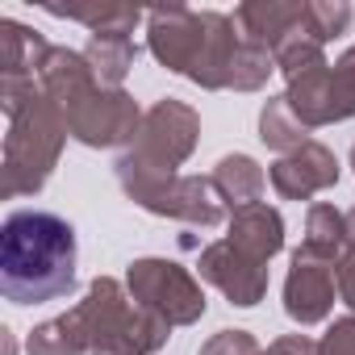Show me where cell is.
Here are the masks:
<instances>
[{
    "instance_id": "obj_1",
    "label": "cell",
    "mask_w": 355,
    "mask_h": 355,
    "mask_svg": "<svg viewBox=\"0 0 355 355\" xmlns=\"http://www.w3.org/2000/svg\"><path fill=\"white\" fill-rule=\"evenodd\" d=\"M76 288V230L59 214L21 209L0 226V293L13 305H42Z\"/></svg>"
},
{
    "instance_id": "obj_2",
    "label": "cell",
    "mask_w": 355,
    "mask_h": 355,
    "mask_svg": "<svg viewBox=\"0 0 355 355\" xmlns=\"http://www.w3.org/2000/svg\"><path fill=\"white\" fill-rule=\"evenodd\" d=\"M0 109L9 117L5 197H30L59 167V155H63V142H67V121H63L59 105L42 92L38 80H30V84L0 80Z\"/></svg>"
},
{
    "instance_id": "obj_3",
    "label": "cell",
    "mask_w": 355,
    "mask_h": 355,
    "mask_svg": "<svg viewBox=\"0 0 355 355\" xmlns=\"http://www.w3.org/2000/svg\"><path fill=\"white\" fill-rule=\"evenodd\" d=\"M76 313L88 334V355H155L171 338V326L159 313L134 305L113 276H96Z\"/></svg>"
},
{
    "instance_id": "obj_4",
    "label": "cell",
    "mask_w": 355,
    "mask_h": 355,
    "mask_svg": "<svg viewBox=\"0 0 355 355\" xmlns=\"http://www.w3.org/2000/svg\"><path fill=\"white\" fill-rule=\"evenodd\" d=\"M201 138V117L193 105L184 101H159L142 113V125L130 142V150L117 159V171L130 175H150V180H167V175H180L175 167H184L189 155L197 150Z\"/></svg>"
},
{
    "instance_id": "obj_5",
    "label": "cell",
    "mask_w": 355,
    "mask_h": 355,
    "mask_svg": "<svg viewBox=\"0 0 355 355\" xmlns=\"http://www.w3.org/2000/svg\"><path fill=\"white\" fill-rule=\"evenodd\" d=\"M117 184L146 214L175 218V222H189L201 230H214V226L230 222V214H234L230 201L222 197V189L214 184V175H167V180H150V175L117 171Z\"/></svg>"
},
{
    "instance_id": "obj_6",
    "label": "cell",
    "mask_w": 355,
    "mask_h": 355,
    "mask_svg": "<svg viewBox=\"0 0 355 355\" xmlns=\"http://www.w3.org/2000/svg\"><path fill=\"white\" fill-rule=\"evenodd\" d=\"M125 293L134 305L159 313L167 326H193L205 318L201 280L171 259H134L125 272Z\"/></svg>"
},
{
    "instance_id": "obj_7",
    "label": "cell",
    "mask_w": 355,
    "mask_h": 355,
    "mask_svg": "<svg viewBox=\"0 0 355 355\" xmlns=\"http://www.w3.org/2000/svg\"><path fill=\"white\" fill-rule=\"evenodd\" d=\"M284 101L301 117L305 130L355 117V46L343 51L338 63H326V67L293 80L288 92H284Z\"/></svg>"
},
{
    "instance_id": "obj_8",
    "label": "cell",
    "mask_w": 355,
    "mask_h": 355,
    "mask_svg": "<svg viewBox=\"0 0 355 355\" xmlns=\"http://www.w3.org/2000/svg\"><path fill=\"white\" fill-rule=\"evenodd\" d=\"M63 121H67V134L76 142H84L92 150H109V146L134 142V134L142 125V113H138V105H134L130 92L96 84L88 96H80L63 113Z\"/></svg>"
},
{
    "instance_id": "obj_9",
    "label": "cell",
    "mask_w": 355,
    "mask_h": 355,
    "mask_svg": "<svg viewBox=\"0 0 355 355\" xmlns=\"http://www.w3.org/2000/svg\"><path fill=\"white\" fill-rule=\"evenodd\" d=\"M146 46L167 71L189 76L197 67L201 46H205V13H197L189 5L150 9L146 13Z\"/></svg>"
},
{
    "instance_id": "obj_10",
    "label": "cell",
    "mask_w": 355,
    "mask_h": 355,
    "mask_svg": "<svg viewBox=\"0 0 355 355\" xmlns=\"http://www.w3.org/2000/svg\"><path fill=\"white\" fill-rule=\"evenodd\" d=\"M197 272H201V280H209L214 288H222L226 301L239 305V309L259 305L263 293H268V263L251 259V255L239 251L230 239L209 243V247L201 251V259H197Z\"/></svg>"
},
{
    "instance_id": "obj_11",
    "label": "cell",
    "mask_w": 355,
    "mask_h": 355,
    "mask_svg": "<svg viewBox=\"0 0 355 355\" xmlns=\"http://www.w3.org/2000/svg\"><path fill=\"white\" fill-rule=\"evenodd\" d=\"M334 293H338L334 263H326V259H318V255H305V251L297 247V251H293L288 280H284V313H288L297 326H318V322L330 318Z\"/></svg>"
},
{
    "instance_id": "obj_12",
    "label": "cell",
    "mask_w": 355,
    "mask_h": 355,
    "mask_svg": "<svg viewBox=\"0 0 355 355\" xmlns=\"http://www.w3.org/2000/svg\"><path fill=\"white\" fill-rule=\"evenodd\" d=\"M268 180L284 201H309V197L338 184V159H334L330 146L305 142V146H297V150H288L272 163Z\"/></svg>"
},
{
    "instance_id": "obj_13",
    "label": "cell",
    "mask_w": 355,
    "mask_h": 355,
    "mask_svg": "<svg viewBox=\"0 0 355 355\" xmlns=\"http://www.w3.org/2000/svg\"><path fill=\"white\" fill-rule=\"evenodd\" d=\"M243 42L263 46V51H280L288 38L305 34V0H247L234 13Z\"/></svg>"
},
{
    "instance_id": "obj_14",
    "label": "cell",
    "mask_w": 355,
    "mask_h": 355,
    "mask_svg": "<svg viewBox=\"0 0 355 355\" xmlns=\"http://www.w3.org/2000/svg\"><path fill=\"white\" fill-rule=\"evenodd\" d=\"M243 46V34H239V21L226 17V13H214L205 9V46L197 55V67L189 71V80L205 92H222L230 84V63Z\"/></svg>"
},
{
    "instance_id": "obj_15",
    "label": "cell",
    "mask_w": 355,
    "mask_h": 355,
    "mask_svg": "<svg viewBox=\"0 0 355 355\" xmlns=\"http://www.w3.org/2000/svg\"><path fill=\"white\" fill-rule=\"evenodd\" d=\"M226 230H230L226 239L239 251H247L251 259H259V263H268L272 255L284 251V218H280V209H272L263 201L234 209L230 222H226Z\"/></svg>"
},
{
    "instance_id": "obj_16",
    "label": "cell",
    "mask_w": 355,
    "mask_h": 355,
    "mask_svg": "<svg viewBox=\"0 0 355 355\" xmlns=\"http://www.w3.org/2000/svg\"><path fill=\"white\" fill-rule=\"evenodd\" d=\"M38 84L42 92L59 105V113H67L80 96H88L101 80L96 71L88 67L84 51H67V46H51V55L42 59V71H38Z\"/></svg>"
},
{
    "instance_id": "obj_17",
    "label": "cell",
    "mask_w": 355,
    "mask_h": 355,
    "mask_svg": "<svg viewBox=\"0 0 355 355\" xmlns=\"http://www.w3.org/2000/svg\"><path fill=\"white\" fill-rule=\"evenodd\" d=\"M51 55L46 38L13 17L0 21V80H13V84H30L42 71V59Z\"/></svg>"
},
{
    "instance_id": "obj_18",
    "label": "cell",
    "mask_w": 355,
    "mask_h": 355,
    "mask_svg": "<svg viewBox=\"0 0 355 355\" xmlns=\"http://www.w3.org/2000/svg\"><path fill=\"white\" fill-rule=\"evenodd\" d=\"M214 184L222 189V197L230 201V209H243V205H255L263 197L268 175H263V167L251 155H226L214 167Z\"/></svg>"
},
{
    "instance_id": "obj_19",
    "label": "cell",
    "mask_w": 355,
    "mask_h": 355,
    "mask_svg": "<svg viewBox=\"0 0 355 355\" xmlns=\"http://www.w3.org/2000/svg\"><path fill=\"white\" fill-rule=\"evenodd\" d=\"M84 59H88V67L96 71V80L105 88H117L134 71L138 46H134V38H121V34H92L88 46H84Z\"/></svg>"
},
{
    "instance_id": "obj_20",
    "label": "cell",
    "mask_w": 355,
    "mask_h": 355,
    "mask_svg": "<svg viewBox=\"0 0 355 355\" xmlns=\"http://www.w3.org/2000/svg\"><path fill=\"white\" fill-rule=\"evenodd\" d=\"M30 355H88V334H84V322L76 309L42 322L30 330V343H26Z\"/></svg>"
},
{
    "instance_id": "obj_21",
    "label": "cell",
    "mask_w": 355,
    "mask_h": 355,
    "mask_svg": "<svg viewBox=\"0 0 355 355\" xmlns=\"http://www.w3.org/2000/svg\"><path fill=\"white\" fill-rule=\"evenodd\" d=\"M46 13L80 21L92 34H121V38H130L134 26L142 21V9H134V5H46Z\"/></svg>"
},
{
    "instance_id": "obj_22",
    "label": "cell",
    "mask_w": 355,
    "mask_h": 355,
    "mask_svg": "<svg viewBox=\"0 0 355 355\" xmlns=\"http://www.w3.org/2000/svg\"><path fill=\"white\" fill-rule=\"evenodd\" d=\"M305 255H318L326 263H338V255L347 251V214H338L334 205H313L305 218Z\"/></svg>"
},
{
    "instance_id": "obj_23",
    "label": "cell",
    "mask_w": 355,
    "mask_h": 355,
    "mask_svg": "<svg viewBox=\"0 0 355 355\" xmlns=\"http://www.w3.org/2000/svg\"><path fill=\"white\" fill-rule=\"evenodd\" d=\"M259 138H263V146L288 155V150H297V146L309 142V130L301 125V117L288 109L284 96H272V101L259 109Z\"/></svg>"
},
{
    "instance_id": "obj_24",
    "label": "cell",
    "mask_w": 355,
    "mask_h": 355,
    "mask_svg": "<svg viewBox=\"0 0 355 355\" xmlns=\"http://www.w3.org/2000/svg\"><path fill=\"white\" fill-rule=\"evenodd\" d=\"M351 5H343V0H305V34L313 42H334L351 30Z\"/></svg>"
},
{
    "instance_id": "obj_25",
    "label": "cell",
    "mask_w": 355,
    "mask_h": 355,
    "mask_svg": "<svg viewBox=\"0 0 355 355\" xmlns=\"http://www.w3.org/2000/svg\"><path fill=\"white\" fill-rule=\"evenodd\" d=\"M272 71H276V55L263 51V46L243 42L239 55H234V63H230V84L226 88H234V92H259Z\"/></svg>"
},
{
    "instance_id": "obj_26",
    "label": "cell",
    "mask_w": 355,
    "mask_h": 355,
    "mask_svg": "<svg viewBox=\"0 0 355 355\" xmlns=\"http://www.w3.org/2000/svg\"><path fill=\"white\" fill-rule=\"evenodd\" d=\"M318 67H326V51H322V42H313L309 34H297V38H288L280 51H276V71L293 84V80H301V76H309V71H318Z\"/></svg>"
},
{
    "instance_id": "obj_27",
    "label": "cell",
    "mask_w": 355,
    "mask_h": 355,
    "mask_svg": "<svg viewBox=\"0 0 355 355\" xmlns=\"http://www.w3.org/2000/svg\"><path fill=\"white\" fill-rule=\"evenodd\" d=\"M201 355H259V343L251 330H218L201 347Z\"/></svg>"
},
{
    "instance_id": "obj_28",
    "label": "cell",
    "mask_w": 355,
    "mask_h": 355,
    "mask_svg": "<svg viewBox=\"0 0 355 355\" xmlns=\"http://www.w3.org/2000/svg\"><path fill=\"white\" fill-rule=\"evenodd\" d=\"M318 355H355V313L330 322V330L318 343Z\"/></svg>"
},
{
    "instance_id": "obj_29",
    "label": "cell",
    "mask_w": 355,
    "mask_h": 355,
    "mask_svg": "<svg viewBox=\"0 0 355 355\" xmlns=\"http://www.w3.org/2000/svg\"><path fill=\"white\" fill-rule=\"evenodd\" d=\"M334 280H338V301L355 313V243H347V251L334 263Z\"/></svg>"
},
{
    "instance_id": "obj_30",
    "label": "cell",
    "mask_w": 355,
    "mask_h": 355,
    "mask_svg": "<svg viewBox=\"0 0 355 355\" xmlns=\"http://www.w3.org/2000/svg\"><path fill=\"white\" fill-rule=\"evenodd\" d=\"M259 355H318V343L313 338H305V334H280L268 351H259Z\"/></svg>"
},
{
    "instance_id": "obj_31",
    "label": "cell",
    "mask_w": 355,
    "mask_h": 355,
    "mask_svg": "<svg viewBox=\"0 0 355 355\" xmlns=\"http://www.w3.org/2000/svg\"><path fill=\"white\" fill-rule=\"evenodd\" d=\"M347 243H355V209L347 214Z\"/></svg>"
},
{
    "instance_id": "obj_32",
    "label": "cell",
    "mask_w": 355,
    "mask_h": 355,
    "mask_svg": "<svg viewBox=\"0 0 355 355\" xmlns=\"http://www.w3.org/2000/svg\"><path fill=\"white\" fill-rule=\"evenodd\" d=\"M351 167H355V146H351Z\"/></svg>"
}]
</instances>
